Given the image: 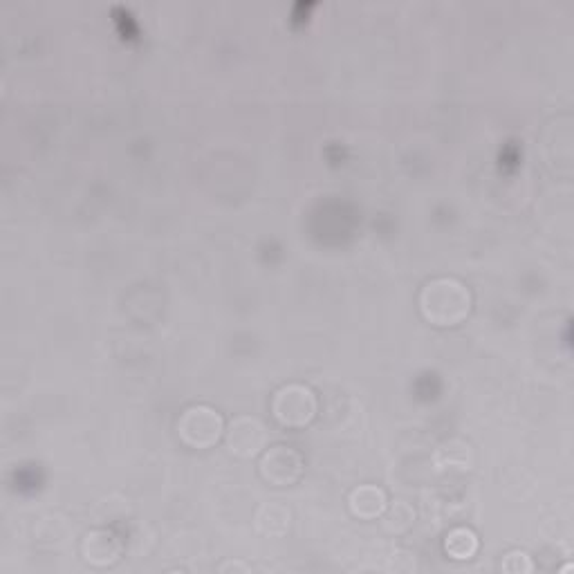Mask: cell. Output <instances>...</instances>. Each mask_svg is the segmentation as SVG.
Masks as SVG:
<instances>
[{
    "instance_id": "obj_8",
    "label": "cell",
    "mask_w": 574,
    "mask_h": 574,
    "mask_svg": "<svg viewBox=\"0 0 574 574\" xmlns=\"http://www.w3.org/2000/svg\"><path fill=\"white\" fill-rule=\"evenodd\" d=\"M256 523L258 530L265 534H283L287 530V525H290V512H287L283 505L270 503L258 512Z\"/></svg>"
},
{
    "instance_id": "obj_9",
    "label": "cell",
    "mask_w": 574,
    "mask_h": 574,
    "mask_svg": "<svg viewBox=\"0 0 574 574\" xmlns=\"http://www.w3.org/2000/svg\"><path fill=\"white\" fill-rule=\"evenodd\" d=\"M478 550L476 534L467 530V527H458L447 536V552L453 559H471Z\"/></svg>"
},
{
    "instance_id": "obj_4",
    "label": "cell",
    "mask_w": 574,
    "mask_h": 574,
    "mask_svg": "<svg viewBox=\"0 0 574 574\" xmlns=\"http://www.w3.org/2000/svg\"><path fill=\"white\" fill-rule=\"evenodd\" d=\"M303 460L294 449L285 447V444H276L263 456L261 469L263 476L274 485H290L301 476Z\"/></svg>"
},
{
    "instance_id": "obj_1",
    "label": "cell",
    "mask_w": 574,
    "mask_h": 574,
    "mask_svg": "<svg viewBox=\"0 0 574 574\" xmlns=\"http://www.w3.org/2000/svg\"><path fill=\"white\" fill-rule=\"evenodd\" d=\"M420 305L424 317L435 326H453L467 317L471 296L465 285L451 276H440L422 287Z\"/></svg>"
},
{
    "instance_id": "obj_3",
    "label": "cell",
    "mask_w": 574,
    "mask_h": 574,
    "mask_svg": "<svg viewBox=\"0 0 574 574\" xmlns=\"http://www.w3.org/2000/svg\"><path fill=\"white\" fill-rule=\"evenodd\" d=\"M178 431L182 435V440L191 444V447H211L222 433V418L218 411L211 409V406L198 404L191 406L182 413V418L178 422Z\"/></svg>"
},
{
    "instance_id": "obj_7",
    "label": "cell",
    "mask_w": 574,
    "mask_h": 574,
    "mask_svg": "<svg viewBox=\"0 0 574 574\" xmlns=\"http://www.w3.org/2000/svg\"><path fill=\"white\" fill-rule=\"evenodd\" d=\"M350 507L361 518H375L384 512L386 496L375 485H361L350 494Z\"/></svg>"
},
{
    "instance_id": "obj_2",
    "label": "cell",
    "mask_w": 574,
    "mask_h": 574,
    "mask_svg": "<svg viewBox=\"0 0 574 574\" xmlns=\"http://www.w3.org/2000/svg\"><path fill=\"white\" fill-rule=\"evenodd\" d=\"M272 411L287 427H303L317 413V397L303 384H287L274 395Z\"/></svg>"
},
{
    "instance_id": "obj_6",
    "label": "cell",
    "mask_w": 574,
    "mask_h": 574,
    "mask_svg": "<svg viewBox=\"0 0 574 574\" xmlns=\"http://www.w3.org/2000/svg\"><path fill=\"white\" fill-rule=\"evenodd\" d=\"M83 552H86V559L97 563V566H108L119 557V543L110 532L97 530L90 532L83 541Z\"/></svg>"
},
{
    "instance_id": "obj_5",
    "label": "cell",
    "mask_w": 574,
    "mask_h": 574,
    "mask_svg": "<svg viewBox=\"0 0 574 574\" xmlns=\"http://www.w3.org/2000/svg\"><path fill=\"white\" fill-rule=\"evenodd\" d=\"M265 438L267 435L263 424L256 418H249V415H240L229 424L227 431L229 449L238 456H256L265 447Z\"/></svg>"
}]
</instances>
